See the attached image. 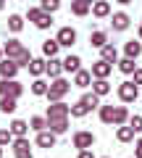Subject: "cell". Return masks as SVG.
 Returning <instances> with one entry per match:
<instances>
[{
  "label": "cell",
  "mask_w": 142,
  "mask_h": 158,
  "mask_svg": "<svg viewBox=\"0 0 142 158\" xmlns=\"http://www.w3.org/2000/svg\"><path fill=\"white\" fill-rule=\"evenodd\" d=\"M71 90V82L68 79H63V77H58V79H53L50 82V90H47V100L50 103H58V100H63V95Z\"/></svg>",
  "instance_id": "obj_1"
},
{
  "label": "cell",
  "mask_w": 142,
  "mask_h": 158,
  "mask_svg": "<svg viewBox=\"0 0 142 158\" xmlns=\"http://www.w3.org/2000/svg\"><path fill=\"white\" fill-rule=\"evenodd\" d=\"M137 98H140V85H134L132 79L119 85V100L121 103H134Z\"/></svg>",
  "instance_id": "obj_2"
},
{
  "label": "cell",
  "mask_w": 142,
  "mask_h": 158,
  "mask_svg": "<svg viewBox=\"0 0 142 158\" xmlns=\"http://www.w3.org/2000/svg\"><path fill=\"white\" fill-rule=\"evenodd\" d=\"M24 85L16 79H0V98H21Z\"/></svg>",
  "instance_id": "obj_3"
},
{
  "label": "cell",
  "mask_w": 142,
  "mask_h": 158,
  "mask_svg": "<svg viewBox=\"0 0 142 158\" xmlns=\"http://www.w3.org/2000/svg\"><path fill=\"white\" fill-rule=\"evenodd\" d=\"M71 142H74V148H76V150H90V148L95 145V135H92V132L79 129V132H74Z\"/></svg>",
  "instance_id": "obj_4"
},
{
  "label": "cell",
  "mask_w": 142,
  "mask_h": 158,
  "mask_svg": "<svg viewBox=\"0 0 142 158\" xmlns=\"http://www.w3.org/2000/svg\"><path fill=\"white\" fill-rule=\"evenodd\" d=\"M13 156L16 158H34L32 145H29L26 137H16V140H13Z\"/></svg>",
  "instance_id": "obj_5"
},
{
  "label": "cell",
  "mask_w": 142,
  "mask_h": 158,
  "mask_svg": "<svg viewBox=\"0 0 142 158\" xmlns=\"http://www.w3.org/2000/svg\"><path fill=\"white\" fill-rule=\"evenodd\" d=\"M55 40L61 42V48H71L76 42V29L74 27H61L58 34H55Z\"/></svg>",
  "instance_id": "obj_6"
},
{
  "label": "cell",
  "mask_w": 142,
  "mask_h": 158,
  "mask_svg": "<svg viewBox=\"0 0 142 158\" xmlns=\"http://www.w3.org/2000/svg\"><path fill=\"white\" fill-rule=\"evenodd\" d=\"M18 69L21 66H18L13 58H3V61H0V79H16Z\"/></svg>",
  "instance_id": "obj_7"
},
{
  "label": "cell",
  "mask_w": 142,
  "mask_h": 158,
  "mask_svg": "<svg viewBox=\"0 0 142 158\" xmlns=\"http://www.w3.org/2000/svg\"><path fill=\"white\" fill-rule=\"evenodd\" d=\"M111 71H113V63H108L105 58H100V61L92 63V77L95 79H108Z\"/></svg>",
  "instance_id": "obj_8"
},
{
  "label": "cell",
  "mask_w": 142,
  "mask_h": 158,
  "mask_svg": "<svg viewBox=\"0 0 142 158\" xmlns=\"http://www.w3.org/2000/svg\"><path fill=\"white\" fill-rule=\"evenodd\" d=\"M24 50H26V48L21 45V40H8L6 45H3V53H6V58H13V61H16V58L21 56Z\"/></svg>",
  "instance_id": "obj_9"
},
{
  "label": "cell",
  "mask_w": 142,
  "mask_h": 158,
  "mask_svg": "<svg viewBox=\"0 0 142 158\" xmlns=\"http://www.w3.org/2000/svg\"><path fill=\"white\" fill-rule=\"evenodd\" d=\"M129 24H132V19H129V13H124V11H119V13L111 16V27H113L116 32H126Z\"/></svg>",
  "instance_id": "obj_10"
},
{
  "label": "cell",
  "mask_w": 142,
  "mask_h": 158,
  "mask_svg": "<svg viewBox=\"0 0 142 158\" xmlns=\"http://www.w3.org/2000/svg\"><path fill=\"white\" fill-rule=\"evenodd\" d=\"M58 116H71V106H66L63 100L50 103L47 106V118H58Z\"/></svg>",
  "instance_id": "obj_11"
},
{
  "label": "cell",
  "mask_w": 142,
  "mask_h": 158,
  "mask_svg": "<svg viewBox=\"0 0 142 158\" xmlns=\"http://www.w3.org/2000/svg\"><path fill=\"white\" fill-rule=\"evenodd\" d=\"M92 16L95 19H108L111 16V0H95L92 3Z\"/></svg>",
  "instance_id": "obj_12"
},
{
  "label": "cell",
  "mask_w": 142,
  "mask_h": 158,
  "mask_svg": "<svg viewBox=\"0 0 142 158\" xmlns=\"http://www.w3.org/2000/svg\"><path fill=\"white\" fill-rule=\"evenodd\" d=\"M55 132H50V129H42V132H37V145L40 148H47V150H50V148H55Z\"/></svg>",
  "instance_id": "obj_13"
},
{
  "label": "cell",
  "mask_w": 142,
  "mask_h": 158,
  "mask_svg": "<svg viewBox=\"0 0 142 158\" xmlns=\"http://www.w3.org/2000/svg\"><path fill=\"white\" fill-rule=\"evenodd\" d=\"M47 129L55 132V135H63L68 129V116H58V118H47Z\"/></svg>",
  "instance_id": "obj_14"
},
{
  "label": "cell",
  "mask_w": 142,
  "mask_h": 158,
  "mask_svg": "<svg viewBox=\"0 0 142 158\" xmlns=\"http://www.w3.org/2000/svg\"><path fill=\"white\" fill-rule=\"evenodd\" d=\"M45 74L50 79H58L63 74V61H58V58H47V66H45Z\"/></svg>",
  "instance_id": "obj_15"
},
{
  "label": "cell",
  "mask_w": 142,
  "mask_h": 158,
  "mask_svg": "<svg viewBox=\"0 0 142 158\" xmlns=\"http://www.w3.org/2000/svg\"><path fill=\"white\" fill-rule=\"evenodd\" d=\"M8 129H11L13 135H16V137H26L32 127H29V121H24V118H13V121H11V127H8Z\"/></svg>",
  "instance_id": "obj_16"
},
{
  "label": "cell",
  "mask_w": 142,
  "mask_h": 158,
  "mask_svg": "<svg viewBox=\"0 0 142 158\" xmlns=\"http://www.w3.org/2000/svg\"><path fill=\"white\" fill-rule=\"evenodd\" d=\"M140 53H142V42L140 40H129V42H124V56L126 58H140Z\"/></svg>",
  "instance_id": "obj_17"
},
{
  "label": "cell",
  "mask_w": 142,
  "mask_h": 158,
  "mask_svg": "<svg viewBox=\"0 0 142 158\" xmlns=\"http://www.w3.org/2000/svg\"><path fill=\"white\" fill-rule=\"evenodd\" d=\"M92 82H95L92 71H84V69H79V71L74 74V87H90Z\"/></svg>",
  "instance_id": "obj_18"
},
{
  "label": "cell",
  "mask_w": 142,
  "mask_h": 158,
  "mask_svg": "<svg viewBox=\"0 0 142 158\" xmlns=\"http://www.w3.org/2000/svg\"><path fill=\"white\" fill-rule=\"evenodd\" d=\"M58 50H61V42H58V40H45V42H42V56L45 58H55Z\"/></svg>",
  "instance_id": "obj_19"
},
{
  "label": "cell",
  "mask_w": 142,
  "mask_h": 158,
  "mask_svg": "<svg viewBox=\"0 0 142 158\" xmlns=\"http://www.w3.org/2000/svg\"><path fill=\"white\" fill-rule=\"evenodd\" d=\"M79 69H82V58L79 56H66V58H63V71L76 74Z\"/></svg>",
  "instance_id": "obj_20"
},
{
  "label": "cell",
  "mask_w": 142,
  "mask_h": 158,
  "mask_svg": "<svg viewBox=\"0 0 142 158\" xmlns=\"http://www.w3.org/2000/svg\"><path fill=\"white\" fill-rule=\"evenodd\" d=\"M134 135H137V132L132 129L129 124H121L119 129H116V140H119V142H132V140H134Z\"/></svg>",
  "instance_id": "obj_21"
},
{
  "label": "cell",
  "mask_w": 142,
  "mask_h": 158,
  "mask_svg": "<svg viewBox=\"0 0 142 158\" xmlns=\"http://www.w3.org/2000/svg\"><path fill=\"white\" fill-rule=\"evenodd\" d=\"M45 66H47L45 58H32V63H29V74H32L34 79L42 77V74H45Z\"/></svg>",
  "instance_id": "obj_22"
},
{
  "label": "cell",
  "mask_w": 142,
  "mask_h": 158,
  "mask_svg": "<svg viewBox=\"0 0 142 158\" xmlns=\"http://www.w3.org/2000/svg\"><path fill=\"white\" fill-rule=\"evenodd\" d=\"M121 124H129V111H126V106H116V113H113V127H121Z\"/></svg>",
  "instance_id": "obj_23"
},
{
  "label": "cell",
  "mask_w": 142,
  "mask_h": 158,
  "mask_svg": "<svg viewBox=\"0 0 142 158\" xmlns=\"http://www.w3.org/2000/svg\"><path fill=\"white\" fill-rule=\"evenodd\" d=\"M100 58H105L108 63H119V50H116V45H105V48H100Z\"/></svg>",
  "instance_id": "obj_24"
},
{
  "label": "cell",
  "mask_w": 142,
  "mask_h": 158,
  "mask_svg": "<svg viewBox=\"0 0 142 158\" xmlns=\"http://www.w3.org/2000/svg\"><path fill=\"white\" fill-rule=\"evenodd\" d=\"M92 92H95V95H108L111 92V82L108 79H95V82H92Z\"/></svg>",
  "instance_id": "obj_25"
},
{
  "label": "cell",
  "mask_w": 142,
  "mask_h": 158,
  "mask_svg": "<svg viewBox=\"0 0 142 158\" xmlns=\"http://www.w3.org/2000/svg\"><path fill=\"white\" fill-rule=\"evenodd\" d=\"M47 90H50V85H47L45 79H34L32 82V95H37V98H42V95H47Z\"/></svg>",
  "instance_id": "obj_26"
},
{
  "label": "cell",
  "mask_w": 142,
  "mask_h": 158,
  "mask_svg": "<svg viewBox=\"0 0 142 158\" xmlns=\"http://www.w3.org/2000/svg\"><path fill=\"white\" fill-rule=\"evenodd\" d=\"M8 29H11L13 34H18L24 29V16H18V13H11L8 16Z\"/></svg>",
  "instance_id": "obj_27"
},
{
  "label": "cell",
  "mask_w": 142,
  "mask_h": 158,
  "mask_svg": "<svg viewBox=\"0 0 142 158\" xmlns=\"http://www.w3.org/2000/svg\"><path fill=\"white\" fill-rule=\"evenodd\" d=\"M90 45L92 48H105L108 45V34L105 32H92L90 34Z\"/></svg>",
  "instance_id": "obj_28"
},
{
  "label": "cell",
  "mask_w": 142,
  "mask_h": 158,
  "mask_svg": "<svg viewBox=\"0 0 142 158\" xmlns=\"http://www.w3.org/2000/svg\"><path fill=\"white\" fill-rule=\"evenodd\" d=\"M119 71L121 74H134L137 71V63H134V58H121V61H119Z\"/></svg>",
  "instance_id": "obj_29"
},
{
  "label": "cell",
  "mask_w": 142,
  "mask_h": 158,
  "mask_svg": "<svg viewBox=\"0 0 142 158\" xmlns=\"http://www.w3.org/2000/svg\"><path fill=\"white\" fill-rule=\"evenodd\" d=\"M87 113H90V106H87L84 100H79V103L71 106V116H74V118H82V116H87Z\"/></svg>",
  "instance_id": "obj_30"
},
{
  "label": "cell",
  "mask_w": 142,
  "mask_h": 158,
  "mask_svg": "<svg viewBox=\"0 0 142 158\" xmlns=\"http://www.w3.org/2000/svg\"><path fill=\"white\" fill-rule=\"evenodd\" d=\"M16 100H18V98H0V111L6 113V116L13 113V111H16Z\"/></svg>",
  "instance_id": "obj_31"
},
{
  "label": "cell",
  "mask_w": 142,
  "mask_h": 158,
  "mask_svg": "<svg viewBox=\"0 0 142 158\" xmlns=\"http://www.w3.org/2000/svg\"><path fill=\"white\" fill-rule=\"evenodd\" d=\"M113 113H116L113 106H100V121L103 124H113Z\"/></svg>",
  "instance_id": "obj_32"
},
{
  "label": "cell",
  "mask_w": 142,
  "mask_h": 158,
  "mask_svg": "<svg viewBox=\"0 0 142 158\" xmlns=\"http://www.w3.org/2000/svg\"><path fill=\"white\" fill-rule=\"evenodd\" d=\"M29 127H32L34 132L47 129V116H32V118H29Z\"/></svg>",
  "instance_id": "obj_33"
},
{
  "label": "cell",
  "mask_w": 142,
  "mask_h": 158,
  "mask_svg": "<svg viewBox=\"0 0 142 158\" xmlns=\"http://www.w3.org/2000/svg\"><path fill=\"white\" fill-rule=\"evenodd\" d=\"M90 11H92V6H87V3H79V0L71 3V13H74V16H87Z\"/></svg>",
  "instance_id": "obj_34"
},
{
  "label": "cell",
  "mask_w": 142,
  "mask_h": 158,
  "mask_svg": "<svg viewBox=\"0 0 142 158\" xmlns=\"http://www.w3.org/2000/svg\"><path fill=\"white\" fill-rule=\"evenodd\" d=\"M40 8L45 13H55L58 8H61V0H40Z\"/></svg>",
  "instance_id": "obj_35"
},
{
  "label": "cell",
  "mask_w": 142,
  "mask_h": 158,
  "mask_svg": "<svg viewBox=\"0 0 142 158\" xmlns=\"http://www.w3.org/2000/svg\"><path fill=\"white\" fill-rule=\"evenodd\" d=\"M13 140H16V135H13L11 129H0V145H3V148L13 145Z\"/></svg>",
  "instance_id": "obj_36"
},
{
  "label": "cell",
  "mask_w": 142,
  "mask_h": 158,
  "mask_svg": "<svg viewBox=\"0 0 142 158\" xmlns=\"http://www.w3.org/2000/svg\"><path fill=\"white\" fill-rule=\"evenodd\" d=\"M42 16H45V11H42V8H29V11H26V21H32V24H37Z\"/></svg>",
  "instance_id": "obj_37"
},
{
  "label": "cell",
  "mask_w": 142,
  "mask_h": 158,
  "mask_svg": "<svg viewBox=\"0 0 142 158\" xmlns=\"http://www.w3.org/2000/svg\"><path fill=\"white\" fill-rule=\"evenodd\" d=\"M32 58H34V56H32V53H29V50H24V53H21V56H18V58H16V63H18V66H26V69H29V63H32Z\"/></svg>",
  "instance_id": "obj_38"
},
{
  "label": "cell",
  "mask_w": 142,
  "mask_h": 158,
  "mask_svg": "<svg viewBox=\"0 0 142 158\" xmlns=\"http://www.w3.org/2000/svg\"><path fill=\"white\" fill-rule=\"evenodd\" d=\"M129 127L134 132H142V116H137V113H134V116H129Z\"/></svg>",
  "instance_id": "obj_39"
},
{
  "label": "cell",
  "mask_w": 142,
  "mask_h": 158,
  "mask_svg": "<svg viewBox=\"0 0 142 158\" xmlns=\"http://www.w3.org/2000/svg\"><path fill=\"white\" fill-rule=\"evenodd\" d=\"M134 158H142V140L134 142Z\"/></svg>",
  "instance_id": "obj_40"
},
{
  "label": "cell",
  "mask_w": 142,
  "mask_h": 158,
  "mask_svg": "<svg viewBox=\"0 0 142 158\" xmlns=\"http://www.w3.org/2000/svg\"><path fill=\"white\" fill-rule=\"evenodd\" d=\"M132 77H134V79H132V82H134V85H142V69H137V71L132 74Z\"/></svg>",
  "instance_id": "obj_41"
},
{
  "label": "cell",
  "mask_w": 142,
  "mask_h": 158,
  "mask_svg": "<svg viewBox=\"0 0 142 158\" xmlns=\"http://www.w3.org/2000/svg\"><path fill=\"white\" fill-rule=\"evenodd\" d=\"M79 158H95V153H92V148H90V150H79Z\"/></svg>",
  "instance_id": "obj_42"
},
{
  "label": "cell",
  "mask_w": 142,
  "mask_h": 158,
  "mask_svg": "<svg viewBox=\"0 0 142 158\" xmlns=\"http://www.w3.org/2000/svg\"><path fill=\"white\" fill-rule=\"evenodd\" d=\"M116 3H121V6H129V3H134V0H116Z\"/></svg>",
  "instance_id": "obj_43"
},
{
  "label": "cell",
  "mask_w": 142,
  "mask_h": 158,
  "mask_svg": "<svg viewBox=\"0 0 142 158\" xmlns=\"http://www.w3.org/2000/svg\"><path fill=\"white\" fill-rule=\"evenodd\" d=\"M137 37H140V40H142V24H140V29H137Z\"/></svg>",
  "instance_id": "obj_44"
},
{
  "label": "cell",
  "mask_w": 142,
  "mask_h": 158,
  "mask_svg": "<svg viewBox=\"0 0 142 158\" xmlns=\"http://www.w3.org/2000/svg\"><path fill=\"white\" fill-rule=\"evenodd\" d=\"M79 3H87V6H92V3H95V0H79Z\"/></svg>",
  "instance_id": "obj_45"
},
{
  "label": "cell",
  "mask_w": 142,
  "mask_h": 158,
  "mask_svg": "<svg viewBox=\"0 0 142 158\" xmlns=\"http://www.w3.org/2000/svg\"><path fill=\"white\" fill-rule=\"evenodd\" d=\"M3 58H6V53H3V48H0V61H3Z\"/></svg>",
  "instance_id": "obj_46"
},
{
  "label": "cell",
  "mask_w": 142,
  "mask_h": 158,
  "mask_svg": "<svg viewBox=\"0 0 142 158\" xmlns=\"http://www.w3.org/2000/svg\"><path fill=\"white\" fill-rule=\"evenodd\" d=\"M3 6H6V0H0V11H3Z\"/></svg>",
  "instance_id": "obj_47"
},
{
  "label": "cell",
  "mask_w": 142,
  "mask_h": 158,
  "mask_svg": "<svg viewBox=\"0 0 142 158\" xmlns=\"http://www.w3.org/2000/svg\"><path fill=\"white\" fill-rule=\"evenodd\" d=\"M0 158H3V145H0Z\"/></svg>",
  "instance_id": "obj_48"
},
{
  "label": "cell",
  "mask_w": 142,
  "mask_h": 158,
  "mask_svg": "<svg viewBox=\"0 0 142 158\" xmlns=\"http://www.w3.org/2000/svg\"><path fill=\"white\" fill-rule=\"evenodd\" d=\"M103 158H108V156H103Z\"/></svg>",
  "instance_id": "obj_49"
}]
</instances>
